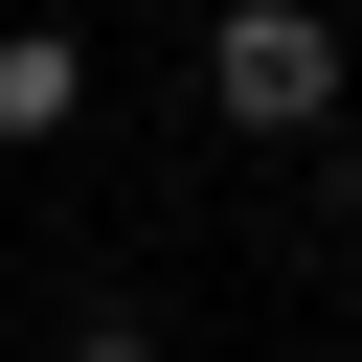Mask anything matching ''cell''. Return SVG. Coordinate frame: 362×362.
<instances>
[{"instance_id": "1", "label": "cell", "mask_w": 362, "mask_h": 362, "mask_svg": "<svg viewBox=\"0 0 362 362\" xmlns=\"http://www.w3.org/2000/svg\"><path fill=\"white\" fill-rule=\"evenodd\" d=\"M204 113H226L249 158H317V136L362 113V45H339V0H204Z\"/></svg>"}, {"instance_id": "4", "label": "cell", "mask_w": 362, "mask_h": 362, "mask_svg": "<svg viewBox=\"0 0 362 362\" xmlns=\"http://www.w3.org/2000/svg\"><path fill=\"white\" fill-rule=\"evenodd\" d=\"M339 45H362V0H339Z\"/></svg>"}, {"instance_id": "5", "label": "cell", "mask_w": 362, "mask_h": 362, "mask_svg": "<svg viewBox=\"0 0 362 362\" xmlns=\"http://www.w3.org/2000/svg\"><path fill=\"white\" fill-rule=\"evenodd\" d=\"M339 204H362V158H339Z\"/></svg>"}, {"instance_id": "2", "label": "cell", "mask_w": 362, "mask_h": 362, "mask_svg": "<svg viewBox=\"0 0 362 362\" xmlns=\"http://www.w3.org/2000/svg\"><path fill=\"white\" fill-rule=\"evenodd\" d=\"M68 113H90V45L68 23H0V158H45Z\"/></svg>"}, {"instance_id": "3", "label": "cell", "mask_w": 362, "mask_h": 362, "mask_svg": "<svg viewBox=\"0 0 362 362\" xmlns=\"http://www.w3.org/2000/svg\"><path fill=\"white\" fill-rule=\"evenodd\" d=\"M68 362H158V317H68Z\"/></svg>"}]
</instances>
